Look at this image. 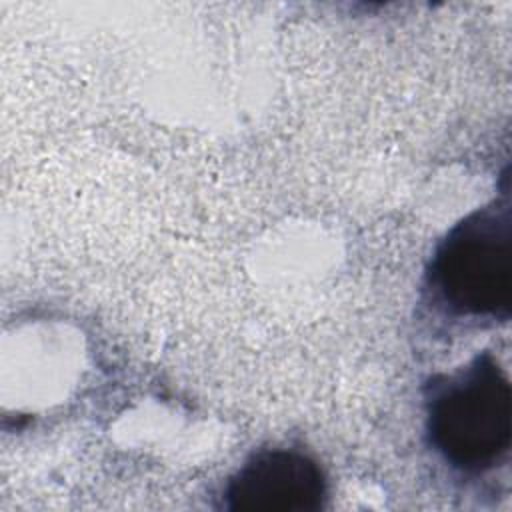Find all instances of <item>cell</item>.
<instances>
[{
	"label": "cell",
	"instance_id": "cell-2",
	"mask_svg": "<svg viewBox=\"0 0 512 512\" xmlns=\"http://www.w3.org/2000/svg\"><path fill=\"white\" fill-rule=\"evenodd\" d=\"M424 440L454 474L486 476L508 462L512 446V390L490 350L466 364L432 374L424 388Z\"/></svg>",
	"mask_w": 512,
	"mask_h": 512
},
{
	"label": "cell",
	"instance_id": "cell-3",
	"mask_svg": "<svg viewBox=\"0 0 512 512\" xmlns=\"http://www.w3.org/2000/svg\"><path fill=\"white\" fill-rule=\"evenodd\" d=\"M330 484L324 466L304 448L272 446L252 452L218 492L226 512H318Z\"/></svg>",
	"mask_w": 512,
	"mask_h": 512
},
{
	"label": "cell",
	"instance_id": "cell-1",
	"mask_svg": "<svg viewBox=\"0 0 512 512\" xmlns=\"http://www.w3.org/2000/svg\"><path fill=\"white\" fill-rule=\"evenodd\" d=\"M434 314L474 326L512 316V202L508 180L484 206L452 224L434 244L422 278Z\"/></svg>",
	"mask_w": 512,
	"mask_h": 512
}]
</instances>
